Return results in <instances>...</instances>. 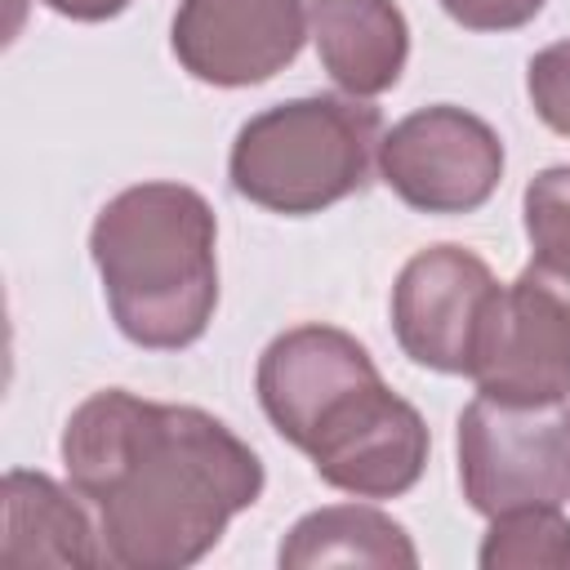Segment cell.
I'll use <instances>...</instances> for the list:
<instances>
[{
  "instance_id": "cell-1",
  "label": "cell",
  "mask_w": 570,
  "mask_h": 570,
  "mask_svg": "<svg viewBox=\"0 0 570 570\" xmlns=\"http://www.w3.org/2000/svg\"><path fill=\"white\" fill-rule=\"evenodd\" d=\"M71 490L89 503L102 557L125 570L200 561L263 494L258 454L196 405L142 401L107 387L62 428Z\"/></svg>"
},
{
  "instance_id": "cell-7",
  "label": "cell",
  "mask_w": 570,
  "mask_h": 570,
  "mask_svg": "<svg viewBox=\"0 0 570 570\" xmlns=\"http://www.w3.org/2000/svg\"><path fill=\"white\" fill-rule=\"evenodd\" d=\"M379 169L405 205L423 214H468L494 196L503 142L481 116L436 102L392 125L379 142Z\"/></svg>"
},
{
  "instance_id": "cell-11",
  "label": "cell",
  "mask_w": 570,
  "mask_h": 570,
  "mask_svg": "<svg viewBox=\"0 0 570 570\" xmlns=\"http://www.w3.org/2000/svg\"><path fill=\"white\" fill-rule=\"evenodd\" d=\"M85 508L40 472H22V468L4 472L0 570H89L107 561L98 521Z\"/></svg>"
},
{
  "instance_id": "cell-13",
  "label": "cell",
  "mask_w": 570,
  "mask_h": 570,
  "mask_svg": "<svg viewBox=\"0 0 570 570\" xmlns=\"http://www.w3.org/2000/svg\"><path fill=\"white\" fill-rule=\"evenodd\" d=\"M285 570H312V566H419V552L410 534L379 508L365 503H334L321 512H307L289 539L281 543Z\"/></svg>"
},
{
  "instance_id": "cell-12",
  "label": "cell",
  "mask_w": 570,
  "mask_h": 570,
  "mask_svg": "<svg viewBox=\"0 0 570 570\" xmlns=\"http://www.w3.org/2000/svg\"><path fill=\"white\" fill-rule=\"evenodd\" d=\"M307 22L325 71L352 98L396 85L410 53V31L392 0H312Z\"/></svg>"
},
{
  "instance_id": "cell-8",
  "label": "cell",
  "mask_w": 570,
  "mask_h": 570,
  "mask_svg": "<svg viewBox=\"0 0 570 570\" xmlns=\"http://www.w3.org/2000/svg\"><path fill=\"white\" fill-rule=\"evenodd\" d=\"M383 383L370 352L334 325H298L258 356V401L272 428L303 454L365 392Z\"/></svg>"
},
{
  "instance_id": "cell-4",
  "label": "cell",
  "mask_w": 570,
  "mask_h": 570,
  "mask_svg": "<svg viewBox=\"0 0 570 570\" xmlns=\"http://www.w3.org/2000/svg\"><path fill=\"white\" fill-rule=\"evenodd\" d=\"M459 481L481 517L570 499V405L476 396L459 414Z\"/></svg>"
},
{
  "instance_id": "cell-2",
  "label": "cell",
  "mask_w": 570,
  "mask_h": 570,
  "mask_svg": "<svg viewBox=\"0 0 570 570\" xmlns=\"http://www.w3.org/2000/svg\"><path fill=\"white\" fill-rule=\"evenodd\" d=\"M214 209L183 183H138L111 196L89 249L120 334L138 347H187L218 303Z\"/></svg>"
},
{
  "instance_id": "cell-16",
  "label": "cell",
  "mask_w": 570,
  "mask_h": 570,
  "mask_svg": "<svg viewBox=\"0 0 570 570\" xmlns=\"http://www.w3.org/2000/svg\"><path fill=\"white\" fill-rule=\"evenodd\" d=\"M525 89H530L539 120L570 138V40H557L530 58Z\"/></svg>"
},
{
  "instance_id": "cell-5",
  "label": "cell",
  "mask_w": 570,
  "mask_h": 570,
  "mask_svg": "<svg viewBox=\"0 0 570 570\" xmlns=\"http://www.w3.org/2000/svg\"><path fill=\"white\" fill-rule=\"evenodd\" d=\"M481 396L548 405L570 396V267L530 258L499 294L472 374Z\"/></svg>"
},
{
  "instance_id": "cell-17",
  "label": "cell",
  "mask_w": 570,
  "mask_h": 570,
  "mask_svg": "<svg viewBox=\"0 0 570 570\" xmlns=\"http://www.w3.org/2000/svg\"><path fill=\"white\" fill-rule=\"evenodd\" d=\"M441 9L472 31H512L525 27L543 9V0H441Z\"/></svg>"
},
{
  "instance_id": "cell-18",
  "label": "cell",
  "mask_w": 570,
  "mask_h": 570,
  "mask_svg": "<svg viewBox=\"0 0 570 570\" xmlns=\"http://www.w3.org/2000/svg\"><path fill=\"white\" fill-rule=\"evenodd\" d=\"M45 4L62 18H76V22H102V18L120 13L129 0H45Z\"/></svg>"
},
{
  "instance_id": "cell-15",
  "label": "cell",
  "mask_w": 570,
  "mask_h": 570,
  "mask_svg": "<svg viewBox=\"0 0 570 570\" xmlns=\"http://www.w3.org/2000/svg\"><path fill=\"white\" fill-rule=\"evenodd\" d=\"M525 236L534 258L570 267V165L543 169L525 187Z\"/></svg>"
},
{
  "instance_id": "cell-9",
  "label": "cell",
  "mask_w": 570,
  "mask_h": 570,
  "mask_svg": "<svg viewBox=\"0 0 570 570\" xmlns=\"http://www.w3.org/2000/svg\"><path fill=\"white\" fill-rule=\"evenodd\" d=\"M303 0H183L174 13L178 62L209 85H258L298 58Z\"/></svg>"
},
{
  "instance_id": "cell-14",
  "label": "cell",
  "mask_w": 570,
  "mask_h": 570,
  "mask_svg": "<svg viewBox=\"0 0 570 570\" xmlns=\"http://www.w3.org/2000/svg\"><path fill=\"white\" fill-rule=\"evenodd\" d=\"M485 570H570V521L557 508H512L499 512L485 543H481Z\"/></svg>"
},
{
  "instance_id": "cell-3",
  "label": "cell",
  "mask_w": 570,
  "mask_h": 570,
  "mask_svg": "<svg viewBox=\"0 0 570 570\" xmlns=\"http://www.w3.org/2000/svg\"><path fill=\"white\" fill-rule=\"evenodd\" d=\"M383 120L361 98H294L254 116L232 147V187L272 214H316L365 187Z\"/></svg>"
},
{
  "instance_id": "cell-10",
  "label": "cell",
  "mask_w": 570,
  "mask_h": 570,
  "mask_svg": "<svg viewBox=\"0 0 570 570\" xmlns=\"http://www.w3.org/2000/svg\"><path fill=\"white\" fill-rule=\"evenodd\" d=\"M316 476L361 499L405 494L428 463V423L410 401L374 383L307 450Z\"/></svg>"
},
{
  "instance_id": "cell-6",
  "label": "cell",
  "mask_w": 570,
  "mask_h": 570,
  "mask_svg": "<svg viewBox=\"0 0 570 570\" xmlns=\"http://www.w3.org/2000/svg\"><path fill=\"white\" fill-rule=\"evenodd\" d=\"M503 285L463 245L419 249L392 285V325L410 361L441 374H472Z\"/></svg>"
}]
</instances>
